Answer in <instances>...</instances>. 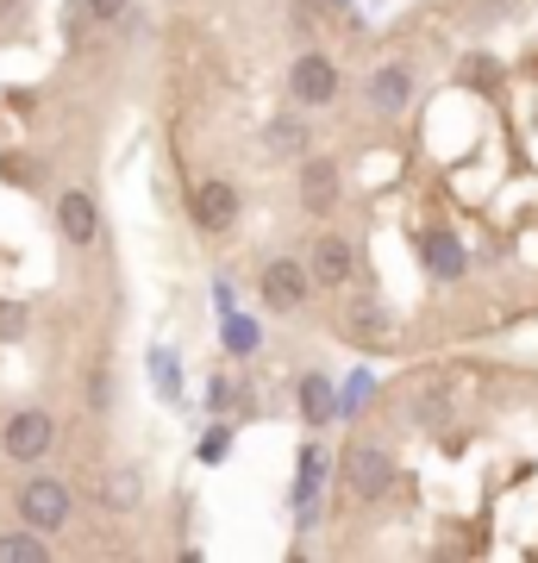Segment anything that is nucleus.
Masks as SVG:
<instances>
[{"instance_id": "obj_5", "label": "nucleus", "mask_w": 538, "mask_h": 563, "mask_svg": "<svg viewBox=\"0 0 538 563\" xmlns=\"http://www.w3.org/2000/svg\"><path fill=\"white\" fill-rule=\"evenodd\" d=\"M188 213H195L200 232H232L239 225V188L226 176H207L188 188Z\"/></svg>"}, {"instance_id": "obj_6", "label": "nucleus", "mask_w": 538, "mask_h": 563, "mask_svg": "<svg viewBox=\"0 0 538 563\" xmlns=\"http://www.w3.org/2000/svg\"><path fill=\"white\" fill-rule=\"evenodd\" d=\"M288 95H295V107H332L339 101V63L319 57V51L295 57V69H288Z\"/></svg>"}, {"instance_id": "obj_10", "label": "nucleus", "mask_w": 538, "mask_h": 563, "mask_svg": "<svg viewBox=\"0 0 538 563\" xmlns=\"http://www.w3.org/2000/svg\"><path fill=\"white\" fill-rule=\"evenodd\" d=\"M326 470H332V457H326L319 444H307V451H300V476H295V520H300V532H307V526H314V514H319Z\"/></svg>"}, {"instance_id": "obj_4", "label": "nucleus", "mask_w": 538, "mask_h": 563, "mask_svg": "<svg viewBox=\"0 0 538 563\" xmlns=\"http://www.w3.org/2000/svg\"><path fill=\"white\" fill-rule=\"evenodd\" d=\"M51 444H57V420H51L44 407H20V413L7 420V432H0V451L13 463H39Z\"/></svg>"}, {"instance_id": "obj_8", "label": "nucleus", "mask_w": 538, "mask_h": 563, "mask_svg": "<svg viewBox=\"0 0 538 563\" xmlns=\"http://www.w3.org/2000/svg\"><path fill=\"white\" fill-rule=\"evenodd\" d=\"M307 269H314V288H344V282H351V269H358V257H351V239H344V232H326V239L314 244Z\"/></svg>"}, {"instance_id": "obj_22", "label": "nucleus", "mask_w": 538, "mask_h": 563, "mask_svg": "<svg viewBox=\"0 0 538 563\" xmlns=\"http://www.w3.org/2000/svg\"><path fill=\"white\" fill-rule=\"evenodd\" d=\"M226 451H232V432H226V426H213V432L200 439V463H220Z\"/></svg>"}, {"instance_id": "obj_14", "label": "nucleus", "mask_w": 538, "mask_h": 563, "mask_svg": "<svg viewBox=\"0 0 538 563\" xmlns=\"http://www.w3.org/2000/svg\"><path fill=\"white\" fill-rule=\"evenodd\" d=\"M220 344L232 351V357H257L263 351V325L251 320V313H239V307H220Z\"/></svg>"}, {"instance_id": "obj_16", "label": "nucleus", "mask_w": 538, "mask_h": 563, "mask_svg": "<svg viewBox=\"0 0 538 563\" xmlns=\"http://www.w3.org/2000/svg\"><path fill=\"white\" fill-rule=\"evenodd\" d=\"M370 395H376V369H351L344 388L332 395V420H358L363 407H370Z\"/></svg>"}, {"instance_id": "obj_13", "label": "nucleus", "mask_w": 538, "mask_h": 563, "mask_svg": "<svg viewBox=\"0 0 538 563\" xmlns=\"http://www.w3.org/2000/svg\"><path fill=\"white\" fill-rule=\"evenodd\" d=\"M295 395H300V420L314 426H332V395H339V388H332V376H319V369H307V376H300L295 383Z\"/></svg>"}, {"instance_id": "obj_25", "label": "nucleus", "mask_w": 538, "mask_h": 563, "mask_svg": "<svg viewBox=\"0 0 538 563\" xmlns=\"http://www.w3.org/2000/svg\"><path fill=\"white\" fill-rule=\"evenodd\" d=\"M332 7H351V0H332Z\"/></svg>"}, {"instance_id": "obj_11", "label": "nucleus", "mask_w": 538, "mask_h": 563, "mask_svg": "<svg viewBox=\"0 0 538 563\" xmlns=\"http://www.w3.org/2000/svg\"><path fill=\"white\" fill-rule=\"evenodd\" d=\"M407 101H414V69L407 63H382L370 76V107L382 120H395V113H407Z\"/></svg>"}, {"instance_id": "obj_17", "label": "nucleus", "mask_w": 538, "mask_h": 563, "mask_svg": "<svg viewBox=\"0 0 538 563\" xmlns=\"http://www.w3.org/2000/svg\"><path fill=\"white\" fill-rule=\"evenodd\" d=\"M151 383H157L163 401H182V357L169 351V344H157V351H151Z\"/></svg>"}, {"instance_id": "obj_23", "label": "nucleus", "mask_w": 538, "mask_h": 563, "mask_svg": "<svg viewBox=\"0 0 538 563\" xmlns=\"http://www.w3.org/2000/svg\"><path fill=\"white\" fill-rule=\"evenodd\" d=\"M25 332V307H0V339H20Z\"/></svg>"}, {"instance_id": "obj_18", "label": "nucleus", "mask_w": 538, "mask_h": 563, "mask_svg": "<svg viewBox=\"0 0 538 563\" xmlns=\"http://www.w3.org/2000/svg\"><path fill=\"white\" fill-rule=\"evenodd\" d=\"M44 558H51V544H44V532H32V526L0 539V563H44Z\"/></svg>"}, {"instance_id": "obj_19", "label": "nucleus", "mask_w": 538, "mask_h": 563, "mask_svg": "<svg viewBox=\"0 0 538 563\" xmlns=\"http://www.w3.org/2000/svg\"><path fill=\"white\" fill-rule=\"evenodd\" d=\"M270 151H282V157H288V151H307V125H300V120H276V125H270Z\"/></svg>"}, {"instance_id": "obj_15", "label": "nucleus", "mask_w": 538, "mask_h": 563, "mask_svg": "<svg viewBox=\"0 0 538 563\" xmlns=\"http://www.w3.org/2000/svg\"><path fill=\"white\" fill-rule=\"evenodd\" d=\"M344 332H351V339H370V344H395V325H388V313H382L376 301H351Z\"/></svg>"}, {"instance_id": "obj_20", "label": "nucleus", "mask_w": 538, "mask_h": 563, "mask_svg": "<svg viewBox=\"0 0 538 563\" xmlns=\"http://www.w3.org/2000/svg\"><path fill=\"white\" fill-rule=\"evenodd\" d=\"M139 501V470H113L107 476V507H132Z\"/></svg>"}, {"instance_id": "obj_1", "label": "nucleus", "mask_w": 538, "mask_h": 563, "mask_svg": "<svg viewBox=\"0 0 538 563\" xmlns=\"http://www.w3.org/2000/svg\"><path fill=\"white\" fill-rule=\"evenodd\" d=\"M339 470H344V488H351L358 501H382V495L395 488V457H388L382 444H344Z\"/></svg>"}, {"instance_id": "obj_9", "label": "nucleus", "mask_w": 538, "mask_h": 563, "mask_svg": "<svg viewBox=\"0 0 538 563\" xmlns=\"http://www.w3.org/2000/svg\"><path fill=\"white\" fill-rule=\"evenodd\" d=\"M57 232L69 244H95L100 239V207L88 188H63V201H57Z\"/></svg>"}, {"instance_id": "obj_21", "label": "nucleus", "mask_w": 538, "mask_h": 563, "mask_svg": "<svg viewBox=\"0 0 538 563\" xmlns=\"http://www.w3.org/2000/svg\"><path fill=\"white\" fill-rule=\"evenodd\" d=\"M125 7H132V0H76V20H100V25H107V20H120Z\"/></svg>"}, {"instance_id": "obj_24", "label": "nucleus", "mask_w": 538, "mask_h": 563, "mask_svg": "<svg viewBox=\"0 0 538 563\" xmlns=\"http://www.w3.org/2000/svg\"><path fill=\"white\" fill-rule=\"evenodd\" d=\"M207 401H213V407H226V401H232V383H226V376H213V388H207Z\"/></svg>"}, {"instance_id": "obj_3", "label": "nucleus", "mask_w": 538, "mask_h": 563, "mask_svg": "<svg viewBox=\"0 0 538 563\" xmlns=\"http://www.w3.org/2000/svg\"><path fill=\"white\" fill-rule=\"evenodd\" d=\"M69 483H57V476H32V483L20 488V520L32 526V532H57V526H69Z\"/></svg>"}, {"instance_id": "obj_12", "label": "nucleus", "mask_w": 538, "mask_h": 563, "mask_svg": "<svg viewBox=\"0 0 538 563\" xmlns=\"http://www.w3.org/2000/svg\"><path fill=\"white\" fill-rule=\"evenodd\" d=\"M419 257H426V276H439V282H458L470 269V251H463L458 232H426L419 239Z\"/></svg>"}, {"instance_id": "obj_7", "label": "nucleus", "mask_w": 538, "mask_h": 563, "mask_svg": "<svg viewBox=\"0 0 538 563\" xmlns=\"http://www.w3.org/2000/svg\"><path fill=\"white\" fill-rule=\"evenodd\" d=\"M339 163L332 157H307L300 163V207H307V213H319V220H326V213H332V207H339Z\"/></svg>"}, {"instance_id": "obj_2", "label": "nucleus", "mask_w": 538, "mask_h": 563, "mask_svg": "<svg viewBox=\"0 0 538 563\" xmlns=\"http://www.w3.org/2000/svg\"><path fill=\"white\" fill-rule=\"evenodd\" d=\"M307 301H314V269L300 257H276L263 269V307L270 313H300Z\"/></svg>"}]
</instances>
